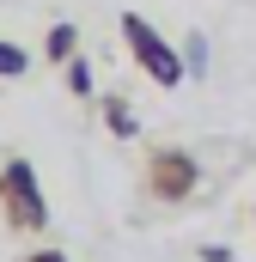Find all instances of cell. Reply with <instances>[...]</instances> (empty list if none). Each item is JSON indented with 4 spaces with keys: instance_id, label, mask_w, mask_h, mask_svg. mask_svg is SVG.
<instances>
[{
    "instance_id": "cell-4",
    "label": "cell",
    "mask_w": 256,
    "mask_h": 262,
    "mask_svg": "<svg viewBox=\"0 0 256 262\" xmlns=\"http://www.w3.org/2000/svg\"><path fill=\"white\" fill-rule=\"evenodd\" d=\"M98 116H104V128L116 134V140H134V134H140V122H134V110H128L122 92H104V98H98Z\"/></svg>"
},
{
    "instance_id": "cell-7",
    "label": "cell",
    "mask_w": 256,
    "mask_h": 262,
    "mask_svg": "<svg viewBox=\"0 0 256 262\" xmlns=\"http://www.w3.org/2000/svg\"><path fill=\"white\" fill-rule=\"evenodd\" d=\"M25 67H31V55H25L18 43H6V37H0V79H18Z\"/></svg>"
},
{
    "instance_id": "cell-2",
    "label": "cell",
    "mask_w": 256,
    "mask_h": 262,
    "mask_svg": "<svg viewBox=\"0 0 256 262\" xmlns=\"http://www.w3.org/2000/svg\"><path fill=\"white\" fill-rule=\"evenodd\" d=\"M0 213H6V232H49V195L37 183V165L25 152H6L0 159Z\"/></svg>"
},
{
    "instance_id": "cell-9",
    "label": "cell",
    "mask_w": 256,
    "mask_h": 262,
    "mask_svg": "<svg viewBox=\"0 0 256 262\" xmlns=\"http://www.w3.org/2000/svg\"><path fill=\"white\" fill-rule=\"evenodd\" d=\"M201 262H232V250H226V244H207V250H201Z\"/></svg>"
},
{
    "instance_id": "cell-1",
    "label": "cell",
    "mask_w": 256,
    "mask_h": 262,
    "mask_svg": "<svg viewBox=\"0 0 256 262\" xmlns=\"http://www.w3.org/2000/svg\"><path fill=\"white\" fill-rule=\"evenodd\" d=\"M201 189V165H195L189 146H171V140H153L146 159H140V195L153 207H183Z\"/></svg>"
},
{
    "instance_id": "cell-10",
    "label": "cell",
    "mask_w": 256,
    "mask_h": 262,
    "mask_svg": "<svg viewBox=\"0 0 256 262\" xmlns=\"http://www.w3.org/2000/svg\"><path fill=\"white\" fill-rule=\"evenodd\" d=\"M250 226H256V195H250Z\"/></svg>"
},
{
    "instance_id": "cell-8",
    "label": "cell",
    "mask_w": 256,
    "mask_h": 262,
    "mask_svg": "<svg viewBox=\"0 0 256 262\" xmlns=\"http://www.w3.org/2000/svg\"><path fill=\"white\" fill-rule=\"evenodd\" d=\"M18 262H67V250H55V244H43V250H25Z\"/></svg>"
},
{
    "instance_id": "cell-3",
    "label": "cell",
    "mask_w": 256,
    "mask_h": 262,
    "mask_svg": "<svg viewBox=\"0 0 256 262\" xmlns=\"http://www.w3.org/2000/svg\"><path fill=\"white\" fill-rule=\"evenodd\" d=\"M122 43H128L134 67H140V73H146L153 85H165V92H171V85H183L189 61H183V55H177V49H171V43H165V37L153 31V25H146L140 12H122Z\"/></svg>"
},
{
    "instance_id": "cell-5",
    "label": "cell",
    "mask_w": 256,
    "mask_h": 262,
    "mask_svg": "<svg viewBox=\"0 0 256 262\" xmlns=\"http://www.w3.org/2000/svg\"><path fill=\"white\" fill-rule=\"evenodd\" d=\"M43 55H49L55 67H67L73 55H79V31H73L67 18H61V25H49V37H43Z\"/></svg>"
},
{
    "instance_id": "cell-6",
    "label": "cell",
    "mask_w": 256,
    "mask_h": 262,
    "mask_svg": "<svg viewBox=\"0 0 256 262\" xmlns=\"http://www.w3.org/2000/svg\"><path fill=\"white\" fill-rule=\"evenodd\" d=\"M61 79H67V92H73V98H98V85H92V67L79 61V55L61 67Z\"/></svg>"
}]
</instances>
